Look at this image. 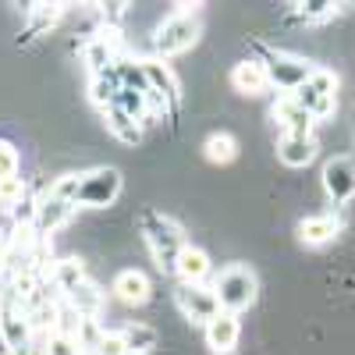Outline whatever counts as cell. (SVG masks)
<instances>
[{
  "instance_id": "obj_1",
  "label": "cell",
  "mask_w": 355,
  "mask_h": 355,
  "mask_svg": "<svg viewBox=\"0 0 355 355\" xmlns=\"http://www.w3.org/2000/svg\"><path fill=\"white\" fill-rule=\"evenodd\" d=\"M139 231H142L146 245H150L157 266H160V270H171V274H174L178 256H182L185 245H189L182 224L171 220V217L160 214V210H142V214H139Z\"/></svg>"
},
{
  "instance_id": "obj_2",
  "label": "cell",
  "mask_w": 355,
  "mask_h": 355,
  "mask_svg": "<svg viewBox=\"0 0 355 355\" xmlns=\"http://www.w3.org/2000/svg\"><path fill=\"white\" fill-rule=\"evenodd\" d=\"M214 291H217V302L224 313H245L252 302H256V291H259V281L252 274V266L245 263H231L220 270V277L214 281Z\"/></svg>"
},
{
  "instance_id": "obj_3",
  "label": "cell",
  "mask_w": 355,
  "mask_h": 355,
  "mask_svg": "<svg viewBox=\"0 0 355 355\" xmlns=\"http://www.w3.org/2000/svg\"><path fill=\"white\" fill-rule=\"evenodd\" d=\"M121 196V171L117 167H93L78 174V196L75 206H85V210H107V206L117 202Z\"/></svg>"
},
{
  "instance_id": "obj_4",
  "label": "cell",
  "mask_w": 355,
  "mask_h": 355,
  "mask_svg": "<svg viewBox=\"0 0 355 355\" xmlns=\"http://www.w3.org/2000/svg\"><path fill=\"white\" fill-rule=\"evenodd\" d=\"M196 40H199V15H196V11H178V15H171V18L157 28L153 50H157V57L164 61V57L185 53Z\"/></svg>"
},
{
  "instance_id": "obj_5",
  "label": "cell",
  "mask_w": 355,
  "mask_h": 355,
  "mask_svg": "<svg viewBox=\"0 0 355 355\" xmlns=\"http://www.w3.org/2000/svg\"><path fill=\"white\" fill-rule=\"evenodd\" d=\"M263 68H266V78H270V85H277L281 93L295 96L299 89L309 82V75L316 71L309 61H302V57L295 53H274V50H263Z\"/></svg>"
},
{
  "instance_id": "obj_6",
  "label": "cell",
  "mask_w": 355,
  "mask_h": 355,
  "mask_svg": "<svg viewBox=\"0 0 355 355\" xmlns=\"http://www.w3.org/2000/svg\"><path fill=\"white\" fill-rule=\"evenodd\" d=\"M334 93H338V75L327 71V68H316L309 75V82L299 89V93H295V103H299L302 110H309L316 121H320V117H331L334 114V107H338Z\"/></svg>"
},
{
  "instance_id": "obj_7",
  "label": "cell",
  "mask_w": 355,
  "mask_h": 355,
  "mask_svg": "<svg viewBox=\"0 0 355 355\" xmlns=\"http://www.w3.org/2000/svg\"><path fill=\"white\" fill-rule=\"evenodd\" d=\"M174 302L192 323H210L217 313H220V302H217V291L210 284H178L174 291Z\"/></svg>"
},
{
  "instance_id": "obj_8",
  "label": "cell",
  "mask_w": 355,
  "mask_h": 355,
  "mask_svg": "<svg viewBox=\"0 0 355 355\" xmlns=\"http://www.w3.org/2000/svg\"><path fill=\"white\" fill-rule=\"evenodd\" d=\"M323 192L334 206H348L355 199V157H334L323 164Z\"/></svg>"
},
{
  "instance_id": "obj_9",
  "label": "cell",
  "mask_w": 355,
  "mask_h": 355,
  "mask_svg": "<svg viewBox=\"0 0 355 355\" xmlns=\"http://www.w3.org/2000/svg\"><path fill=\"white\" fill-rule=\"evenodd\" d=\"M239 338H242V323H239L234 313L220 309L210 323H206V345H210L217 355H227L234 345H239Z\"/></svg>"
},
{
  "instance_id": "obj_10",
  "label": "cell",
  "mask_w": 355,
  "mask_h": 355,
  "mask_svg": "<svg viewBox=\"0 0 355 355\" xmlns=\"http://www.w3.org/2000/svg\"><path fill=\"white\" fill-rule=\"evenodd\" d=\"M142 68H146V82H150V93H153L157 100H164L167 107H174L178 96H182V85H178L174 71L160 61V57H150V61H142Z\"/></svg>"
},
{
  "instance_id": "obj_11",
  "label": "cell",
  "mask_w": 355,
  "mask_h": 355,
  "mask_svg": "<svg viewBox=\"0 0 355 355\" xmlns=\"http://www.w3.org/2000/svg\"><path fill=\"white\" fill-rule=\"evenodd\" d=\"M274 121L284 128V135H313L316 117L295 103V96H281V100L274 103Z\"/></svg>"
},
{
  "instance_id": "obj_12",
  "label": "cell",
  "mask_w": 355,
  "mask_h": 355,
  "mask_svg": "<svg viewBox=\"0 0 355 355\" xmlns=\"http://www.w3.org/2000/svg\"><path fill=\"white\" fill-rule=\"evenodd\" d=\"M71 214H75L71 202H64V199H57V196L46 192V196L40 199V206H36V224H33V231L50 234V231H57V227H64Z\"/></svg>"
},
{
  "instance_id": "obj_13",
  "label": "cell",
  "mask_w": 355,
  "mask_h": 355,
  "mask_svg": "<svg viewBox=\"0 0 355 355\" xmlns=\"http://www.w3.org/2000/svg\"><path fill=\"white\" fill-rule=\"evenodd\" d=\"M117 299H121L125 306H146L150 302V277H146L142 270H121L114 277V288H110Z\"/></svg>"
},
{
  "instance_id": "obj_14",
  "label": "cell",
  "mask_w": 355,
  "mask_h": 355,
  "mask_svg": "<svg viewBox=\"0 0 355 355\" xmlns=\"http://www.w3.org/2000/svg\"><path fill=\"white\" fill-rule=\"evenodd\" d=\"M231 85H234V93H242V96H259L263 89L270 85V78H266L263 61H239L231 68Z\"/></svg>"
},
{
  "instance_id": "obj_15",
  "label": "cell",
  "mask_w": 355,
  "mask_h": 355,
  "mask_svg": "<svg viewBox=\"0 0 355 355\" xmlns=\"http://www.w3.org/2000/svg\"><path fill=\"white\" fill-rule=\"evenodd\" d=\"M174 274H178L182 284H206V277H210V256H206L199 245H185V252L178 256Z\"/></svg>"
},
{
  "instance_id": "obj_16",
  "label": "cell",
  "mask_w": 355,
  "mask_h": 355,
  "mask_svg": "<svg viewBox=\"0 0 355 355\" xmlns=\"http://www.w3.org/2000/svg\"><path fill=\"white\" fill-rule=\"evenodd\" d=\"M82 57H85V68H89V75H93V78L114 71V68H117L114 36H96V40H89L85 50H82Z\"/></svg>"
},
{
  "instance_id": "obj_17",
  "label": "cell",
  "mask_w": 355,
  "mask_h": 355,
  "mask_svg": "<svg viewBox=\"0 0 355 355\" xmlns=\"http://www.w3.org/2000/svg\"><path fill=\"white\" fill-rule=\"evenodd\" d=\"M277 157L288 167H306L316 157V139L313 135H281L277 142Z\"/></svg>"
},
{
  "instance_id": "obj_18",
  "label": "cell",
  "mask_w": 355,
  "mask_h": 355,
  "mask_svg": "<svg viewBox=\"0 0 355 355\" xmlns=\"http://www.w3.org/2000/svg\"><path fill=\"white\" fill-rule=\"evenodd\" d=\"M338 231H341L338 217H331V214H316V217H306V220L299 224V239H302L306 245H327V242L338 239Z\"/></svg>"
},
{
  "instance_id": "obj_19",
  "label": "cell",
  "mask_w": 355,
  "mask_h": 355,
  "mask_svg": "<svg viewBox=\"0 0 355 355\" xmlns=\"http://www.w3.org/2000/svg\"><path fill=\"white\" fill-rule=\"evenodd\" d=\"M103 117H107V132H110L117 142L135 146V142L142 139V128H139V121H135V117H128L121 107H107V110H103Z\"/></svg>"
},
{
  "instance_id": "obj_20",
  "label": "cell",
  "mask_w": 355,
  "mask_h": 355,
  "mask_svg": "<svg viewBox=\"0 0 355 355\" xmlns=\"http://www.w3.org/2000/svg\"><path fill=\"white\" fill-rule=\"evenodd\" d=\"M68 302H71V309L78 313V320H96V313H100V306H103V295L89 284V281H82L75 291H68Z\"/></svg>"
},
{
  "instance_id": "obj_21",
  "label": "cell",
  "mask_w": 355,
  "mask_h": 355,
  "mask_svg": "<svg viewBox=\"0 0 355 355\" xmlns=\"http://www.w3.org/2000/svg\"><path fill=\"white\" fill-rule=\"evenodd\" d=\"M125 345H128V355H150L160 341V334L150 327V323H128V327L121 331Z\"/></svg>"
},
{
  "instance_id": "obj_22",
  "label": "cell",
  "mask_w": 355,
  "mask_h": 355,
  "mask_svg": "<svg viewBox=\"0 0 355 355\" xmlns=\"http://www.w3.org/2000/svg\"><path fill=\"white\" fill-rule=\"evenodd\" d=\"M202 153H206L210 164H231L234 157H239V142H234V135H227V132H214L202 142Z\"/></svg>"
},
{
  "instance_id": "obj_23",
  "label": "cell",
  "mask_w": 355,
  "mask_h": 355,
  "mask_svg": "<svg viewBox=\"0 0 355 355\" xmlns=\"http://www.w3.org/2000/svg\"><path fill=\"white\" fill-rule=\"evenodd\" d=\"M0 327H4L8 345H11L15 352H21V348L28 345V320H25L21 313H15V309H0Z\"/></svg>"
},
{
  "instance_id": "obj_24",
  "label": "cell",
  "mask_w": 355,
  "mask_h": 355,
  "mask_svg": "<svg viewBox=\"0 0 355 355\" xmlns=\"http://www.w3.org/2000/svg\"><path fill=\"white\" fill-rule=\"evenodd\" d=\"M53 281H57V288H61L64 295H68V291H75V288L85 281V274H82V263H78V259H64V263H57Z\"/></svg>"
},
{
  "instance_id": "obj_25",
  "label": "cell",
  "mask_w": 355,
  "mask_h": 355,
  "mask_svg": "<svg viewBox=\"0 0 355 355\" xmlns=\"http://www.w3.org/2000/svg\"><path fill=\"white\" fill-rule=\"evenodd\" d=\"M302 21H331L334 15H341V4H327V0H313V4H295Z\"/></svg>"
},
{
  "instance_id": "obj_26",
  "label": "cell",
  "mask_w": 355,
  "mask_h": 355,
  "mask_svg": "<svg viewBox=\"0 0 355 355\" xmlns=\"http://www.w3.org/2000/svg\"><path fill=\"white\" fill-rule=\"evenodd\" d=\"M25 199H28V189H25L21 178H4V182H0V206H4V210H15Z\"/></svg>"
},
{
  "instance_id": "obj_27",
  "label": "cell",
  "mask_w": 355,
  "mask_h": 355,
  "mask_svg": "<svg viewBox=\"0 0 355 355\" xmlns=\"http://www.w3.org/2000/svg\"><path fill=\"white\" fill-rule=\"evenodd\" d=\"M46 355H82V345L75 334H61V331H53L46 338Z\"/></svg>"
},
{
  "instance_id": "obj_28",
  "label": "cell",
  "mask_w": 355,
  "mask_h": 355,
  "mask_svg": "<svg viewBox=\"0 0 355 355\" xmlns=\"http://www.w3.org/2000/svg\"><path fill=\"white\" fill-rule=\"evenodd\" d=\"M61 4H36L33 8V28L28 33H40V28H46V25H53L57 18H61Z\"/></svg>"
},
{
  "instance_id": "obj_29",
  "label": "cell",
  "mask_w": 355,
  "mask_h": 355,
  "mask_svg": "<svg viewBox=\"0 0 355 355\" xmlns=\"http://www.w3.org/2000/svg\"><path fill=\"white\" fill-rule=\"evenodd\" d=\"M93 355H128V345H125L121 331H103V338H100Z\"/></svg>"
},
{
  "instance_id": "obj_30",
  "label": "cell",
  "mask_w": 355,
  "mask_h": 355,
  "mask_svg": "<svg viewBox=\"0 0 355 355\" xmlns=\"http://www.w3.org/2000/svg\"><path fill=\"white\" fill-rule=\"evenodd\" d=\"M15 174H18V150L11 142L0 139V182H4V178H15Z\"/></svg>"
},
{
  "instance_id": "obj_31",
  "label": "cell",
  "mask_w": 355,
  "mask_h": 355,
  "mask_svg": "<svg viewBox=\"0 0 355 355\" xmlns=\"http://www.w3.org/2000/svg\"><path fill=\"white\" fill-rule=\"evenodd\" d=\"M50 196H57V199H64V202H71V206H75V196H78V174H64V178H57L53 189H50Z\"/></svg>"
},
{
  "instance_id": "obj_32",
  "label": "cell",
  "mask_w": 355,
  "mask_h": 355,
  "mask_svg": "<svg viewBox=\"0 0 355 355\" xmlns=\"http://www.w3.org/2000/svg\"><path fill=\"white\" fill-rule=\"evenodd\" d=\"M0 355H15V348L8 345V334H4V327H0Z\"/></svg>"
},
{
  "instance_id": "obj_33",
  "label": "cell",
  "mask_w": 355,
  "mask_h": 355,
  "mask_svg": "<svg viewBox=\"0 0 355 355\" xmlns=\"http://www.w3.org/2000/svg\"><path fill=\"white\" fill-rule=\"evenodd\" d=\"M0 252H4V234H0Z\"/></svg>"
}]
</instances>
